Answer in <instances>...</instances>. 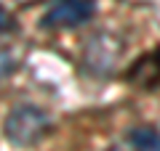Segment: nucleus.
Masks as SVG:
<instances>
[{
  "label": "nucleus",
  "mask_w": 160,
  "mask_h": 151,
  "mask_svg": "<svg viewBox=\"0 0 160 151\" xmlns=\"http://www.w3.org/2000/svg\"><path fill=\"white\" fill-rule=\"evenodd\" d=\"M13 29V19H11V13L6 11V8L0 6V34L3 32H11Z\"/></svg>",
  "instance_id": "obj_5"
},
{
  "label": "nucleus",
  "mask_w": 160,
  "mask_h": 151,
  "mask_svg": "<svg viewBox=\"0 0 160 151\" xmlns=\"http://www.w3.org/2000/svg\"><path fill=\"white\" fill-rule=\"evenodd\" d=\"M13 69H16V58L8 50H0V80H6L8 74H13Z\"/></svg>",
  "instance_id": "obj_4"
},
{
  "label": "nucleus",
  "mask_w": 160,
  "mask_h": 151,
  "mask_svg": "<svg viewBox=\"0 0 160 151\" xmlns=\"http://www.w3.org/2000/svg\"><path fill=\"white\" fill-rule=\"evenodd\" d=\"M48 127H51L48 114L32 103H19L6 117V135L16 146H35L38 140L46 138Z\"/></svg>",
  "instance_id": "obj_1"
},
{
  "label": "nucleus",
  "mask_w": 160,
  "mask_h": 151,
  "mask_svg": "<svg viewBox=\"0 0 160 151\" xmlns=\"http://www.w3.org/2000/svg\"><path fill=\"white\" fill-rule=\"evenodd\" d=\"M133 151H160V130L158 127H136L128 135Z\"/></svg>",
  "instance_id": "obj_3"
},
{
  "label": "nucleus",
  "mask_w": 160,
  "mask_h": 151,
  "mask_svg": "<svg viewBox=\"0 0 160 151\" xmlns=\"http://www.w3.org/2000/svg\"><path fill=\"white\" fill-rule=\"evenodd\" d=\"M93 0H53L43 16V24L51 29H75L93 16Z\"/></svg>",
  "instance_id": "obj_2"
}]
</instances>
